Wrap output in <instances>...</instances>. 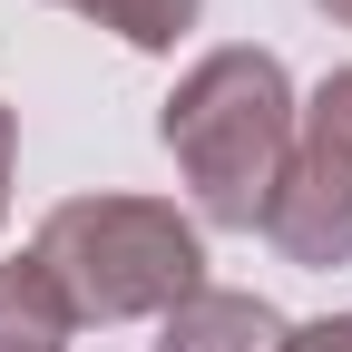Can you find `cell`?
Returning <instances> with one entry per match:
<instances>
[{
  "instance_id": "obj_1",
  "label": "cell",
  "mask_w": 352,
  "mask_h": 352,
  "mask_svg": "<svg viewBox=\"0 0 352 352\" xmlns=\"http://www.w3.org/2000/svg\"><path fill=\"white\" fill-rule=\"evenodd\" d=\"M157 138H166V157H176V176H186V196H196L206 226L254 235L264 206H274V186H284V157L303 138L284 59L274 50H206L166 88Z\"/></svg>"
},
{
  "instance_id": "obj_2",
  "label": "cell",
  "mask_w": 352,
  "mask_h": 352,
  "mask_svg": "<svg viewBox=\"0 0 352 352\" xmlns=\"http://www.w3.org/2000/svg\"><path fill=\"white\" fill-rule=\"evenodd\" d=\"M30 254L59 274L78 323H166L186 294H206V245L166 196H59Z\"/></svg>"
},
{
  "instance_id": "obj_3",
  "label": "cell",
  "mask_w": 352,
  "mask_h": 352,
  "mask_svg": "<svg viewBox=\"0 0 352 352\" xmlns=\"http://www.w3.org/2000/svg\"><path fill=\"white\" fill-rule=\"evenodd\" d=\"M264 235H274L284 264H303V274H333V264H352V166L333 147H303L284 157V186L274 206H264Z\"/></svg>"
},
{
  "instance_id": "obj_4",
  "label": "cell",
  "mask_w": 352,
  "mask_h": 352,
  "mask_svg": "<svg viewBox=\"0 0 352 352\" xmlns=\"http://www.w3.org/2000/svg\"><path fill=\"white\" fill-rule=\"evenodd\" d=\"M284 342H294V323L264 294H215V284L157 323V352H284Z\"/></svg>"
},
{
  "instance_id": "obj_5",
  "label": "cell",
  "mask_w": 352,
  "mask_h": 352,
  "mask_svg": "<svg viewBox=\"0 0 352 352\" xmlns=\"http://www.w3.org/2000/svg\"><path fill=\"white\" fill-rule=\"evenodd\" d=\"M69 342H78V303L39 254H10L0 264V352H69Z\"/></svg>"
},
{
  "instance_id": "obj_6",
  "label": "cell",
  "mask_w": 352,
  "mask_h": 352,
  "mask_svg": "<svg viewBox=\"0 0 352 352\" xmlns=\"http://www.w3.org/2000/svg\"><path fill=\"white\" fill-rule=\"evenodd\" d=\"M59 10H78V20L118 30L127 50H176V39L196 30V0H59Z\"/></svg>"
},
{
  "instance_id": "obj_7",
  "label": "cell",
  "mask_w": 352,
  "mask_h": 352,
  "mask_svg": "<svg viewBox=\"0 0 352 352\" xmlns=\"http://www.w3.org/2000/svg\"><path fill=\"white\" fill-rule=\"evenodd\" d=\"M303 147H333L352 166V69H333L314 98H303Z\"/></svg>"
},
{
  "instance_id": "obj_8",
  "label": "cell",
  "mask_w": 352,
  "mask_h": 352,
  "mask_svg": "<svg viewBox=\"0 0 352 352\" xmlns=\"http://www.w3.org/2000/svg\"><path fill=\"white\" fill-rule=\"evenodd\" d=\"M284 352H352V314H323V323H294Z\"/></svg>"
},
{
  "instance_id": "obj_9",
  "label": "cell",
  "mask_w": 352,
  "mask_h": 352,
  "mask_svg": "<svg viewBox=\"0 0 352 352\" xmlns=\"http://www.w3.org/2000/svg\"><path fill=\"white\" fill-rule=\"evenodd\" d=\"M10 157H20V118L0 108V215H10Z\"/></svg>"
},
{
  "instance_id": "obj_10",
  "label": "cell",
  "mask_w": 352,
  "mask_h": 352,
  "mask_svg": "<svg viewBox=\"0 0 352 352\" xmlns=\"http://www.w3.org/2000/svg\"><path fill=\"white\" fill-rule=\"evenodd\" d=\"M314 10H323V20H342V30H352V0H314Z\"/></svg>"
}]
</instances>
